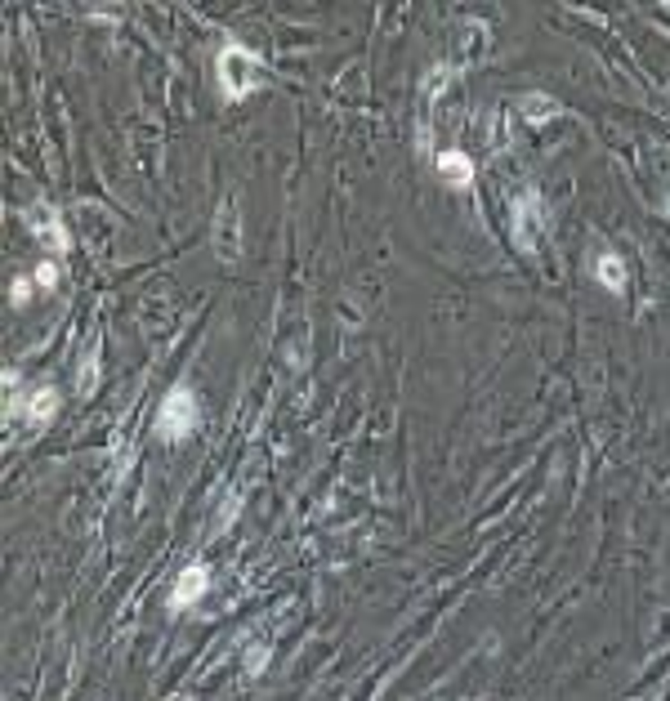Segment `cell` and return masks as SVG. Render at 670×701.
<instances>
[{
	"instance_id": "3957f363",
	"label": "cell",
	"mask_w": 670,
	"mask_h": 701,
	"mask_svg": "<svg viewBox=\"0 0 670 701\" xmlns=\"http://www.w3.org/2000/svg\"><path fill=\"white\" fill-rule=\"evenodd\" d=\"M255 67H260V58L246 45H223L214 58V81L229 98H246L255 90Z\"/></svg>"
},
{
	"instance_id": "7a4b0ae2",
	"label": "cell",
	"mask_w": 670,
	"mask_h": 701,
	"mask_svg": "<svg viewBox=\"0 0 670 701\" xmlns=\"http://www.w3.org/2000/svg\"><path fill=\"white\" fill-rule=\"evenodd\" d=\"M242 246H246L242 206H238V197H223V201H219V214H214V228H210V251H214L219 264H238V260H242Z\"/></svg>"
},
{
	"instance_id": "6da1fadb",
	"label": "cell",
	"mask_w": 670,
	"mask_h": 701,
	"mask_svg": "<svg viewBox=\"0 0 670 701\" xmlns=\"http://www.w3.org/2000/svg\"><path fill=\"white\" fill-rule=\"evenodd\" d=\"M201 424V411H197V393L188 385H175L166 398H161V411H157V438L161 442H183L192 438Z\"/></svg>"
},
{
	"instance_id": "7c38bea8",
	"label": "cell",
	"mask_w": 670,
	"mask_h": 701,
	"mask_svg": "<svg viewBox=\"0 0 670 701\" xmlns=\"http://www.w3.org/2000/svg\"><path fill=\"white\" fill-rule=\"evenodd\" d=\"M10 295H14V304H23V300L32 295V282H27V277H19V282L10 286Z\"/></svg>"
},
{
	"instance_id": "30bf717a",
	"label": "cell",
	"mask_w": 670,
	"mask_h": 701,
	"mask_svg": "<svg viewBox=\"0 0 670 701\" xmlns=\"http://www.w3.org/2000/svg\"><path fill=\"white\" fill-rule=\"evenodd\" d=\"M518 112L527 116V126L536 130V126H545V121H554V116H558V112H564V107H558V98H549V94H527V98L518 103Z\"/></svg>"
},
{
	"instance_id": "52a82bcc",
	"label": "cell",
	"mask_w": 670,
	"mask_h": 701,
	"mask_svg": "<svg viewBox=\"0 0 670 701\" xmlns=\"http://www.w3.org/2000/svg\"><path fill=\"white\" fill-rule=\"evenodd\" d=\"M438 175L452 183V188H470V183H474V161H470L465 152H456V148H442V152H438Z\"/></svg>"
},
{
	"instance_id": "9c48e42d",
	"label": "cell",
	"mask_w": 670,
	"mask_h": 701,
	"mask_svg": "<svg viewBox=\"0 0 670 701\" xmlns=\"http://www.w3.org/2000/svg\"><path fill=\"white\" fill-rule=\"evenodd\" d=\"M54 407H58V389H50V385H45V389H36V393H27V402H10V411H23V416H27V420H36V424H41V420H50V416H54Z\"/></svg>"
},
{
	"instance_id": "277c9868",
	"label": "cell",
	"mask_w": 670,
	"mask_h": 701,
	"mask_svg": "<svg viewBox=\"0 0 670 701\" xmlns=\"http://www.w3.org/2000/svg\"><path fill=\"white\" fill-rule=\"evenodd\" d=\"M541 238H545V201L536 192H523L514 201V242H518V251L536 255Z\"/></svg>"
},
{
	"instance_id": "8992f818",
	"label": "cell",
	"mask_w": 670,
	"mask_h": 701,
	"mask_svg": "<svg viewBox=\"0 0 670 701\" xmlns=\"http://www.w3.org/2000/svg\"><path fill=\"white\" fill-rule=\"evenodd\" d=\"M201 595H210V567L206 563H188L175 576V595H170V612H188Z\"/></svg>"
},
{
	"instance_id": "ba28073f",
	"label": "cell",
	"mask_w": 670,
	"mask_h": 701,
	"mask_svg": "<svg viewBox=\"0 0 670 701\" xmlns=\"http://www.w3.org/2000/svg\"><path fill=\"white\" fill-rule=\"evenodd\" d=\"M595 277H599L604 291L621 295V291H626V264H621V255H612V251L595 255Z\"/></svg>"
},
{
	"instance_id": "4fadbf2b",
	"label": "cell",
	"mask_w": 670,
	"mask_h": 701,
	"mask_svg": "<svg viewBox=\"0 0 670 701\" xmlns=\"http://www.w3.org/2000/svg\"><path fill=\"white\" fill-rule=\"evenodd\" d=\"M94 389V354L85 358V371H81V393H90Z\"/></svg>"
},
{
	"instance_id": "8fae6325",
	"label": "cell",
	"mask_w": 670,
	"mask_h": 701,
	"mask_svg": "<svg viewBox=\"0 0 670 701\" xmlns=\"http://www.w3.org/2000/svg\"><path fill=\"white\" fill-rule=\"evenodd\" d=\"M36 286H41V291H54V286H58V264H54V260L36 264Z\"/></svg>"
},
{
	"instance_id": "5b68a950",
	"label": "cell",
	"mask_w": 670,
	"mask_h": 701,
	"mask_svg": "<svg viewBox=\"0 0 670 701\" xmlns=\"http://www.w3.org/2000/svg\"><path fill=\"white\" fill-rule=\"evenodd\" d=\"M27 223H32V238H36L45 251H54V255H67V251H72V238H67V228H63V219H58L54 206L36 201V206L27 210Z\"/></svg>"
}]
</instances>
